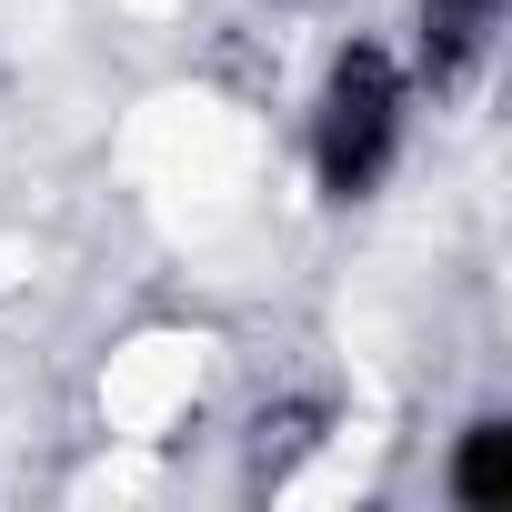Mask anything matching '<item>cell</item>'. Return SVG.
<instances>
[{
    "label": "cell",
    "instance_id": "cell-1",
    "mask_svg": "<svg viewBox=\"0 0 512 512\" xmlns=\"http://www.w3.org/2000/svg\"><path fill=\"white\" fill-rule=\"evenodd\" d=\"M392 151H402V71H392V51L352 41V51L332 61V91H322L312 171H322L332 201H362V191L392 171Z\"/></svg>",
    "mask_w": 512,
    "mask_h": 512
},
{
    "label": "cell",
    "instance_id": "cell-2",
    "mask_svg": "<svg viewBox=\"0 0 512 512\" xmlns=\"http://www.w3.org/2000/svg\"><path fill=\"white\" fill-rule=\"evenodd\" d=\"M452 492H462L472 512L512 492V432H502V422H472V432H462V462H452Z\"/></svg>",
    "mask_w": 512,
    "mask_h": 512
},
{
    "label": "cell",
    "instance_id": "cell-3",
    "mask_svg": "<svg viewBox=\"0 0 512 512\" xmlns=\"http://www.w3.org/2000/svg\"><path fill=\"white\" fill-rule=\"evenodd\" d=\"M452 11H492V0H452Z\"/></svg>",
    "mask_w": 512,
    "mask_h": 512
}]
</instances>
